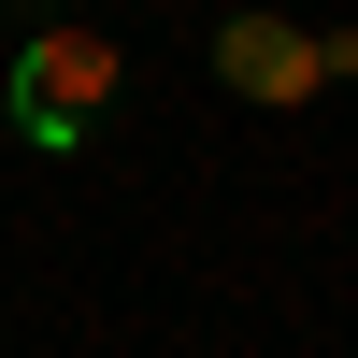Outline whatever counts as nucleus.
Instances as JSON below:
<instances>
[{
	"mask_svg": "<svg viewBox=\"0 0 358 358\" xmlns=\"http://www.w3.org/2000/svg\"><path fill=\"white\" fill-rule=\"evenodd\" d=\"M101 101H115V29H86V15H43L15 57H0V115H15L43 158H86Z\"/></svg>",
	"mask_w": 358,
	"mask_h": 358,
	"instance_id": "1",
	"label": "nucleus"
},
{
	"mask_svg": "<svg viewBox=\"0 0 358 358\" xmlns=\"http://www.w3.org/2000/svg\"><path fill=\"white\" fill-rule=\"evenodd\" d=\"M215 72H229V101L301 115L315 86H330V57H315V29H287V15H229V29H215Z\"/></svg>",
	"mask_w": 358,
	"mask_h": 358,
	"instance_id": "2",
	"label": "nucleus"
},
{
	"mask_svg": "<svg viewBox=\"0 0 358 358\" xmlns=\"http://www.w3.org/2000/svg\"><path fill=\"white\" fill-rule=\"evenodd\" d=\"M0 129H15V115H0Z\"/></svg>",
	"mask_w": 358,
	"mask_h": 358,
	"instance_id": "3",
	"label": "nucleus"
}]
</instances>
